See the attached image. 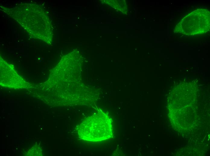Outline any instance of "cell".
<instances>
[{"mask_svg":"<svg viewBox=\"0 0 210 156\" xmlns=\"http://www.w3.org/2000/svg\"><path fill=\"white\" fill-rule=\"evenodd\" d=\"M4 67L5 69L1 68L0 80L8 78L4 83H8V87L11 86L14 87L15 86L17 87V86L19 87L22 83H24V80L17 74L12 66L8 64V66Z\"/></svg>","mask_w":210,"mask_h":156,"instance_id":"cell-2","label":"cell"},{"mask_svg":"<svg viewBox=\"0 0 210 156\" xmlns=\"http://www.w3.org/2000/svg\"><path fill=\"white\" fill-rule=\"evenodd\" d=\"M78 131L84 140L94 141L108 139L111 133V122L107 116L88 117L79 126Z\"/></svg>","mask_w":210,"mask_h":156,"instance_id":"cell-1","label":"cell"}]
</instances>
